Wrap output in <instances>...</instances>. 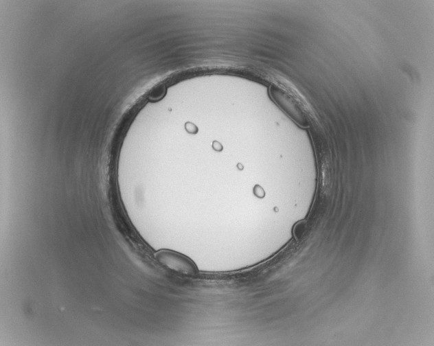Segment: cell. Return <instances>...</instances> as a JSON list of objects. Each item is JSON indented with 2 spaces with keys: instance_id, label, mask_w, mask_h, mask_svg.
I'll list each match as a JSON object with an SVG mask.
<instances>
[{
  "instance_id": "cell-1",
  "label": "cell",
  "mask_w": 434,
  "mask_h": 346,
  "mask_svg": "<svg viewBox=\"0 0 434 346\" xmlns=\"http://www.w3.org/2000/svg\"><path fill=\"white\" fill-rule=\"evenodd\" d=\"M271 91L278 106L297 124L304 127L310 124V115L308 107L292 91L275 86Z\"/></svg>"
},
{
  "instance_id": "cell-2",
  "label": "cell",
  "mask_w": 434,
  "mask_h": 346,
  "mask_svg": "<svg viewBox=\"0 0 434 346\" xmlns=\"http://www.w3.org/2000/svg\"><path fill=\"white\" fill-rule=\"evenodd\" d=\"M156 260L168 270L180 275H193L197 268L187 257L178 252L163 249L155 254Z\"/></svg>"
}]
</instances>
